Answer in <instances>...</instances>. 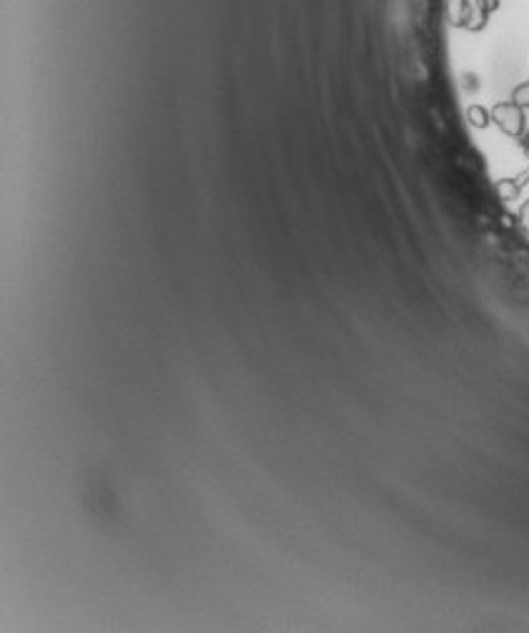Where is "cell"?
I'll use <instances>...</instances> for the list:
<instances>
[{
	"mask_svg": "<svg viewBox=\"0 0 529 633\" xmlns=\"http://www.w3.org/2000/svg\"><path fill=\"white\" fill-rule=\"evenodd\" d=\"M492 121L502 128L507 136H522L527 119H524V108L517 106L515 101H504L492 108Z\"/></svg>",
	"mask_w": 529,
	"mask_h": 633,
	"instance_id": "6da1fadb",
	"label": "cell"
},
{
	"mask_svg": "<svg viewBox=\"0 0 529 633\" xmlns=\"http://www.w3.org/2000/svg\"><path fill=\"white\" fill-rule=\"evenodd\" d=\"M469 0H449V21L452 26H459V28H467L469 23Z\"/></svg>",
	"mask_w": 529,
	"mask_h": 633,
	"instance_id": "7a4b0ae2",
	"label": "cell"
},
{
	"mask_svg": "<svg viewBox=\"0 0 529 633\" xmlns=\"http://www.w3.org/2000/svg\"><path fill=\"white\" fill-rule=\"evenodd\" d=\"M467 119H469V124L475 126V128H487L489 121H492V111H487L484 106L475 104V106H469L467 108Z\"/></svg>",
	"mask_w": 529,
	"mask_h": 633,
	"instance_id": "3957f363",
	"label": "cell"
},
{
	"mask_svg": "<svg viewBox=\"0 0 529 633\" xmlns=\"http://www.w3.org/2000/svg\"><path fill=\"white\" fill-rule=\"evenodd\" d=\"M512 101H515L517 106H522V108H529V81H524L522 86H517V88L512 90Z\"/></svg>",
	"mask_w": 529,
	"mask_h": 633,
	"instance_id": "277c9868",
	"label": "cell"
},
{
	"mask_svg": "<svg viewBox=\"0 0 529 633\" xmlns=\"http://www.w3.org/2000/svg\"><path fill=\"white\" fill-rule=\"evenodd\" d=\"M497 191H499V196H502L504 202H509V199H515V196H517L519 186H515V184H512L509 179H504V181H499V184H497Z\"/></svg>",
	"mask_w": 529,
	"mask_h": 633,
	"instance_id": "5b68a950",
	"label": "cell"
},
{
	"mask_svg": "<svg viewBox=\"0 0 529 633\" xmlns=\"http://www.w3.org/2000/svg\"><path fill=\"white\" fill-rule=\"evenodd\" d=\"M517 219H519V226L524 229V234L529 237V199L519 206V214H517Z\"/></svg>",
	"mask_w": 529,
	"mask_h": 633,
	"instance_id": "8992f818",
	"label": "cell"
},
{
	"mask_svg": "<svg viewBox=\"0 0 529 633\" xmlns=\"http://www.w3.org/2000/svg\"><path fill=\"white\" fill-rule=\"evenodd\" d=\"M522 146H524V151L529 153V131H524V133H522Z\"/></svg>",
	"mask_w": 529,
	"mask_h": 633,
	"instance_id": "52a82bcc",
	"label": "cell"
}]
</instances>
